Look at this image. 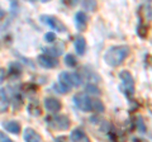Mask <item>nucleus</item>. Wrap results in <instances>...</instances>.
<instances>
[{
  "label": "nucleus",
  "instance_id": "9",
  "mask_svg": "<svg viewBox=\"0 0 152 142\" xmlns=\"http://www.w3.org/2000/svg\"><path fill=\"white\" fill-rule=\"evenodd\" d=\"M75 24L77 27L79 31H85L88 27V17L84 12H77L75 15Z\"/></svg>",
  "mask_w": 152,
  "mask_h": 142
},
{
  "label": "nucleus",
  "instance_id": "7",
  "mask_svg": "<svg viewBox=\"0 0 152 142\" xmlns=\"http://www.w3.org/2000/svg\"><path fill=\"white\" fill-rule=\"evenodd\" d=\"M38 64H39L42 67L45 69H53L56 67L57 65H58V61L56 60V57H53V56H50V55H39L38 56Z\"/></svg>",
  "mask_w": 152,
  "mask_h": 142
},
{
  "label": "nucleus",
  "instance_id": "22",
  "mask_svg": "<svg viewBox=\"0 0 152 142\" xmlns=\"http://www.w3.org/2000/svg\"><path fill=\"white\" fill-rule=\"evenodd\" d=\"M86 93L89 94H94V95H100V90L95 86V85H91V84H88L86 85Z\"/></svg>",
  "mask_w": 152,
  "mask_h": 142
},
{
  "label": "nucleus",
  "instance_id": "19",
  "mask_svg": "<svg viewBox=\"0 0 152 142\" xmlns=\"http://www.w3.org/2000/svg\"><path fill=\"white\" fill-rule=\"evenodd\" d=\"M83 5H84V8H86L88 10L94 12L95 9H96V1H95V0H84Z\"/></svg>",
  "mask_w": 152,
  "mask_h": 142
},
{
  "label": "nucleus",
  "instance_id": "8",
  "mask_svg": "<svg viewBox=\"0 0 152 142\" xmlns=\"http://www.w3.org/2000/svg\"><path fill=\"white\" fill-rule=\"evenodd\" d=\"M45 107L46 109L51 112V113H57L61 111V108H62V104L58 99L56 98H46L45 99Z\"/></svg>",
  "mask_w": 152,
  "mask_h": 142
},
{
  "label": "nucleus",
  "instance_id": "10",
  "mask_svg": "<svg viewBox=\"0 0 152 142\" xmlns=\"http://www.w3.org/2000/svg\"><path fill=\"white\" fill-rule=\"evenodd\" d=\"M23 138H24V141H27V142H41L42 136L39 133H37L34 130L26 128L24 135H23Z\"/></svg>",
  "mask_w": 152,
  "mask_h": 142
},
{
  "label": "nucleus",
  "instance_id": "25",
  "mask_svg": "<svg viewBox=\"0 0 152 142\" xmlns=\"http://www.w3.org/2000/svg\"><path fill=\"white\" fill-rule=\"evenodd\" d=\"M4 78H5V71H4V69H0V83H3Z\"/></svg>",
  "mask_w": 152,
  "mask_h": 142
},
{
  "label": "nucleus",
  "instance_id": "3",
  "mask_svg": "<svg viewBox=\"0 0 152 142\" xmlns=\"http://www.w3.org/2000/svg\"><path fill=\"white\" fill-rule=\"evenodd\" d=\"M75 105L83 112H93V99L88 94L79 93L74 97Z\"/></svg>",
  "mask_w": 152,
  "mask_h": 142
},
{
  "label": "nucleus",
  "instance_id": "20",
  "mask_svg": "<svg viewBox=\"0 0 152 142\" xmlns=\"http://www.w3.org/2000/svg\"><path fill=\"white\" fill-rule=\"evenodd\" d=\"M45 53L50 55V56H53V57H57V56H60L61 53H62V50L61 48H45Z\"/></svg>",
  "mask_w": 152,
  "mask_h": 142
},
{
  "label": "nucleus",
  "instance_id": "12",
  "mask_svg": "<svg viewBox=\"0 0 152 142\" xmlns=\"http://www.w3.org/2000/svg\"><path fill=\"white\" fill-rule=\"evenodd\" d=\"M70 140L71 141H79V142H89V137L86 136V133H85L83 130L76 128L71 132Z\"/></svg>",
  "mask_w": 152,
  "mask_h": 142
},
{
  "label": "nucleus",
  "instance_id": "1",
  "mask_svg": "<svg viewBox=\"0 0 152 142\" xmlns=\"http://www.w3.org/2000/svg\"><path fill=\"white\" fill-rule=\"evenodd\" d=\"M128 56H129V47L128 46H113L109 50H107L105 55H104V61H105L107 65L112 66V67H118L124 62V60Z\"/></svg>",
  "mask_w": 152,
  "mask_h": 142
},
{
  "label": "nucleus",
  "instance_id": "21",
  "mask_svg": "<svg viewBox=\"0 0 152 142\" xmlns=\"http://www.w3.org/2000/svg\"><path fill=\"white\" fill-rule=\"evenodd\" d=\"M137 130H138L141 133H145V132H146V126H145L143 118H142L141 116L137 117Z\"/></svg>",
  "mask_w": 152,
  "mask_h": 142
},
{
  "label": "nucleus",
  "instance_id": "11",
  "mask_svg": "<svg viewBox=\"0 0 152 142\" xmlns=\"http://www.w3.org/2000/svg\"><path fill=\"white\" fill-rule=\"evenodd\" d=\"M75 48H76V52L77 55L80 56H84L85 52H86V41L83 36H76L75 37Z\"/></svg>",
  "mask_w": 152,
  "mask_h": 142
},
{
  "label": "nucleus",
  "instance_id": "6",
  "mask_svg": "<svg viewBox=\"0 0 152 142\" xmlns=\"http://www.w3.org/2000/svg\"><path fill=\"white\" fill-rule=\"evenodd\" d=\"M41 20L45 23V24L50 26L52 29H56L58 32H66L67 31V27H66L62 22H61L58 18L52 17V15H41Z\"/></svg>",
  "mask_w": 152,
  "mask_h": 142
},
{
  "label": "nucleus",
  "instance_id": "24",
  "mask_svg": "<svg viewBox=\"0 0 152 142\" xmlns=\"http://www.w3.org/2000/svg\"><path fill=\"white\" fill-rule=\"evenodd\" d=\"M0 142H12V140H10V137H8L5 133H3L0 131Z\"/></svg>",
  "mask_w": 152,
  "mask_h": 142
},
{
  "label": "nucleus",
  "instance_id": "18",
  "mask_svg": "<svg viewBox=\"0 0 152 142\" xmlns=\"http://www.w3.org/2000/svg\"><path fill=\"white\" fill-rule=\"evenodd\" d=\"M70 78H71V83H72V86H80V85H81L83 79H81V76H80L79 74H76V72L70 74Z\"/></svg>",
  "mask_w": 152,
  "mask_h": 142
},
{
  "label": "nucleus",
  "instance_id": "26",
  "mask_svg": "<svg viewBox=\"0 0 152 142\" xmlns=\"http://www.w3.org/2000/svg\"><path fill=\"white\" fill-rule=\"evenodd\" d=\"M4 17H5V12H4V9L0 7V20H1Z\"/></svg>",
  "mask_w": 152,
  "mask_h": 142
},
{
  "label": "nucleus",
  "instance_id": "2",
  "mask_svg": "<svg viewBox=\"0 0 152 142\" xmlns=\"http://www.w3.org/2000/svg\"><path fill=\"white\" fill-rule=\"evenodd\" d=\"M119 79H121V91L124 94V95L128 99H132L133 95H134V90H136V86H134V79H133L132 74L129 71H122L119 74Z\"/></svg>",
  "mask_w": 152,
  "mask_h": 142
},
{
  "label": "nucleus",
  "instance_id": "14",
  "mask_svg": "<svg viewBox=\"0 0 152 142\" xmlns=\"http://www.w3.org/2000/svg\"><path fill=\"white\" fill-rule=\"evenodd\" d=\"M9 97L5 89H0V113L5 112L9 107Z\"/></svg>",
  "mask_w": 152,
  "mask_h": 142
},
{
  "label": "nucleus",
  "instance_id": "4",
  "mask_svg": "<svg viewBox=\"0 0 152 142\" xmlns=\"http://www.w3.org/2000/svg\"><path fill=\"white\" fill-rule=\"evenodd\" d=\"M72 88V83H71V78L69 72H61L58 76V84L55 85V89L61 94L69 93Z\"/></svg>",
  "mask_w": 152,
  "mask_h": 142
},
{
  "label": "nucleus",
  "instance_id": "15",
  "mask_svg": "<svg viewBox=\"0 0 152 142\" xmlns=\"http://www.w3.org/2000/svg\"><path fill=\"white\" fill-rule=\"evenodd\" d=\"M143 13L147 19L152 20V0H146L143 4Z\"/></svg>",
  "mask_w": 152,
  "mask_h": 142
},
{
  "label": "nucleus",
  "instance_id": "13",
  "mask_svg": "<svg viewBox=\"0 0 152 142\" xmlns=\"http://www.w3.org/2000/svg\"><path fill=\"white\" fill-rule=\"evenodd\" d=\"M3 127L5 128V131H8L9 133H14V135H19L20 132V124L15 121H7L3 123Z\"/></svg>",
  "mask_w": 152,
  "mask_h": 142
},
{
  "label": "nucleus",
  "instance_id": "16",
  "mask_svg": "<svg viewBox=\"0 0 152 142\" xmlns=\"http://www.w3.org/2000/svg\"><path fill=\"white\" fill-rule=\"evenodd\" d=\"M105 111V107L102 100L99 99H93V112H98V113H103Z\"/></svg>",
  "mask_w": 152,
  "mask_h": 142
},
{
  "label": "nucleus",
  "instance_id": "5",
  "mask_svg": "<svg viewBox=\"0 0 152 142\" xmlns=\"http://www.w3.org/2000/svg\"><path fill=\"white\" fill-rule=\"evenodd\" d=\"M47 122H48V124L52 128H56V130H67L71 124L69 117L66 116H55L52 118H48Z\"/></svg>",
  "mask_w": 152,
  "mask_h": 142
},
{
  "label": "nucleus",
  "instance_id": "23",
  "mask_svg": "<svg viewBox=\"0 0 152 142\" xmlns=\"http://www.w3.org/2000/svg\"><path fill=\"white\" fill-rule=\"evenodd\" d=\"M45 40H46V42H53L55 40H56V34L53 32H48V33H46L45 34Z\"/></svg>",
  "mask_w": 152,
  "mask_h": 142
},
{
  "label": "nucleus",
  "instance_id": "17",
  "mask_svg": "<svg viewBox=\"0 0 152 142\" xmlns=\"http://www.w3.org/2000/svg\"><path fill=\"white\" fill-rule=\"evenodd\" d=\"M65 64L66 66H69V67H75L76 64H77V61H76V57L74 55H66V57H65Z\"/></svg>",
  "mask_w": 152,
  "mask_h": 142
},
{
  "label": "nucleus",
  "instance_id": "27",
  "mask_svg": "<svg viewBox=\"0 0 152 142\" xmlns=\"http://www.w3.org/2000/svg\"><path fill=\"white\" fill-rule=\"evenodd\" d=\"M41 3H47V1H51V0H39Z\"/></svg>",
  "mask_w": 152,
  "mask_h": 142
}]
</instances>
